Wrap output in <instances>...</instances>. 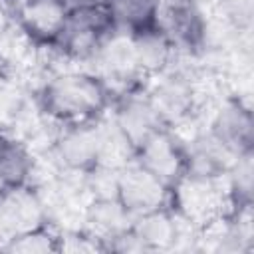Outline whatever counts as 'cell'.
<instances>
[{"label":"cell","mask_w":254,"mask_h":254,"mask_svg":"<svg viewBox=\"0 0 254 254\" xmlns=\"http://www.w3.org/2000/svg\"><path fill=\"white\" fill-rule=\"evenodd\" d=\"M133 234L147 246V250H171L173 244V220L163 210H151L137 216L131 224Z\"/></svg>","instance_id":"9a60e30c"},{"label":"cell","mask_w":254,"mask_h":254,"mask_svg":"<svg viewBox=\"0 0 254 254\" xmlns=\"http://www.w3.org/2000/svg\"><path fill=\"white\" fill-rule=\"evenodd\" d=\"M232 192L228 171L204 177L185 175L177 179V204L179 212L192 220L196 226H204L208 220L222 214V206Z\"/></svg>","instance_id":"6da1fadb"},{"label":"cell","mask_w":254,"mask_h":254,"mask_svg":"<svg viewBox=\"0 0 254 254\" xmlns=\"http://www.w3.org/2000/svg\"><path fill=\"white\" fill-rule=\"evenodd\" d=\"M44 218V206L34 190L4 189L0 192V248L26 232L38 230Z\"/></svg>","instance_id":"3957f363"},{"label":"cell","mask_w":254,"mask_h":254,"mask_svg":"<svg viewBox=\"0 0 254 254\" xmlns=\"http://www.w3.org/2000/svg\"><path fill=\"white\" fill-rule=\"evenodd\" d=\"M133 48L139 69L159 71L169 64V56H171L169 40L159 30H147L133 36Z\"/></svg>","instance_id":"2e32d148"},{"label":"cell","mask_w":254,"mask_h":254,"mask_svg":"<svg viewBox=\"0 0 254 254\" xmlns=\"http://www.w3.org/2000/svg\"><path fill=\"white\" fill-rule=\"evenodd\" d=\"M30 153L18 139L0 137V179L6 185H20L30 169Z\"/></svg>","instance_id":"e0dca14e"},{"label":"cell","mask_w":254,"mask_h":254,"mask_svg":"<svg viewBox=\"0 0 254 254\" xmlns=\"http://www.w3.org/2000/svg\"><path fill=\"white\" fill-rule=\"evenodd\" d=\"M22 18L30 30L40 36H58L65 20V8L60 0H24Z\"/></svg>","instance_id":"5bb4252c"},{"label":"cell","mask_w":254,"mask_h":254,"mask_svg":"<svg viewBox=\"0 0 254 254\" xmlns=\"http://www.w3.org/2000/svg\"><path fill=\"white\" fill-rule=\"evenodd\" d=\"M139 165L153 173L165 187L173 185L181 175V153L175 139L165 131H155L139 147Z\"/></svg>","instance_id":"52a82bcc"},{"label":"cell","mask_w":254,"mask_h":254,"mask_svg":"<svg viewBox=\"0 0 254 254\" xmlns=\"http://www.w3.org/2000/svg\"><path fill=\"white\" fill-rule=\"evenodd\" d=\"M228 175H230L232 192L244 202H250V196H252V153L250 149L240 153V157L236 159Z\"/></svg>","instance_id":"ffe728a7"},{"label":"cell","mask_w":254,"mask_h":254,"mask_svg":"<svg viewBox=\"0 0 254 254\" xmlns=\"http://www.w3.org/2000/svg\"><path fill=\"white\" fill-rule=\"evenodd\" d=\"M54 240L56 238H52L46 232L32 230V232H26V234L10 240L8 244L2 246V250H10V252H52V250L58 248L54 244Z\"/></svg>","instance_id":"44dd1931"},{"label":"cell","mask_w":254,"mask_h":254,"mask_svg":"<svg viewBox=\"0 0 254 254\" xmlns=\"http://www.w3.org/2000/svg\"><path fill=\"white\" fill-rule=\"evenodd\" d=\"M26 95L16 83H0V123H12Z\"/></svg>","instance_id":"603a6c76"},{"label":"cell","mask_w":254,"mask_h":254,"mask_svg":"<svg viewBox=\"0 0 254 254\" xmlns=\"http://www.w3.org/2000/svg\"><path fill=\"white\" fill-rule=\"evenodd\" d=\"M56 149L62 161L73 169L95 165L97 155V129L95 125H81L60 135Z\"/></svg>","instance_id":"4fadbf2b"},{"label":"cell","mask_w":254,"mask_h":254,"mask_svg":"<svg viewBox=\"0 0 254 254\" xmlns=\"http://www.w3.org/2000/svg\"><path fill=\"white\" fill-rule=\"evenodd\" d=\"M6 26H8V20H6V14H4V10L0 6V34L6 30Z\"/></svg>","instance_id":"d4e9b609"},{"label":"cell","mask_w":254,"mask_h":254,"mask_svg":"<svg viewBox=\"0 0 254 254\" xmlns=\"http://www.w3.org/2000/svg\"><path fill=\"white\" fill-rule=\"evenodd\" d=\"M85 187L95 200H119V171L93 165V169L85 173Z\"/></svg>","instance_id":"ac0fdd59"},{"label":"cell","mask_w":254,"mask_h":254,"mask_svg":"<svg viewBox=\"0 0 254 254\" xmlns=\"http://www.w3.org/2000/svg\"><path fill=\"white\" fill-rule=\"evenodd\" d=\"M210 131L218 135L222 141H226L230 147H234L236 151L244 153L250 149V143H252L250 111L244 109L238 101L224 99L216 109Z\"/></svg>","instance_id":"9c48e42d"},{"label":"cell","mask_w":254,"mask_h":254,"mask_svg":"<svg viewBox=\"0 0 254 254\" xmlns=\"http://www.w3.org/2000/svg\"><path fill=\"white\" fill-rule=\"evenodd\" d=\"M135 216L121 204V200H93L87 210L83 230L95 240H113L121 232L129 230Z\"/></svg>","instance_id":"30bf717a"},{"label":"cell","mask_w":254,"mask_h":254,"mask_svg":"<svg viewBox=\"0 0 254 254\" xmlns=\"http://www.w3.org/2000/svg\"><path fill=\"white\" fill-rule=\"evenodd\" d=\"M58 248L65 252H95V250H101L103 246L99 244V240H95L89 234L81 236L79 232H64L62 244Z\"/></svg>","instance_id":"cb8c5ba5"},{"label":"cell","mask_w":254,"mask_h":254,"mask_svg":"<svg viewBox=\"0 0 254 254\" xmlns=\"http://www.w3.org/2000/svg\"><path fill=\"white\" fill-rule=\"evenodd\" d=\"M149 103L157 111V115L165 121H177L183 115L192 111V87L187 75L183 73H167L159 79L149 95Z\"/></svg>","instance_id":"ba28073f"},{"label":"cell","mask_w":254,"mask_h":254,"mask_svg":"<svg viewBox=\"0 0 254 254\" xmlns=\"http://www.w3.org/2000/svg\"><path fill=\"white\" fill-rule=\"evenodd\" d=\"M252 2L254 0H220L218 10L240 30L252 28Z\"/></svg>","instance_id":"7402d4cb"},{"label":"cell","mask_w":254,"mask_h":254,"mask_svg":"<svg viewBox=\"0 0 254 254\" xmlns=\"http://www.w3.org/2000/svg\"><path fill=\"white\" fill-rule=\"evenodd\" d=\"M157 0H109V12L123 24H141L155 12Z\"/></svg>","instance_id":"d6986e66"},{"label":"cell","mask_w":254,"mask_h":254,"mask_svg":"<svg viewBox=\"0 0 254 254\" xmlns=\"http://www.w3.org/2000/svg\"><path fill=\"white\" fill-rule=\"evenodd\" d=\"M97 129V155L95 165L111 167V169H123L133 159V143L129 137L121 131L115 119H105L95 125Z\"/></svg>","instance_id":"7c38bea8"},{"label":"cell","mask_w":254,"mask_h":254,"mask_svg":"<svg viewBox=\"0 0 254 254\" xmlns=\"http://www.w3.org/2000/svg\"><path fill=\"white\" fill-rule=\"evenodd\" d=\"M155 16L159 32H163L173 42L192 48L194 42H200L202 34V12L194 0H157Z\"/></svg>","instance_id":"5b68a950"},{"label":"cell","mask_w":254,"mask_h":254,"mask_svg":"<svg viewBox=\"0 0 254 254\" xmlns=\"http://www.w3.org/2000/svg\"><path fill=\"white\" fill-rule=\"evenodd\" d=\"M91 62L95 64V71L105 79L129 81L139 69L133 36L125 32H109L105 38H101Z\"/></svg>","instance_id":"8992f818"},{"label":"cell","mask_w":254,"mask_h":254,"mask_svg":"<svg viewBox=\"0 0 254 254\" xmlns=\"http://www.w3.org/2000/svg\"><path fill=\"white\" fill-rule=\"evenodd\" d=\"M46 109L58 117L89 115L103 103L99 81L87 73H65L44 85Z\"/></svg>","instance_id":"7a4b0ae2"},{"label":"cell","mask_w":254,"mask_h":254,"mask_svg":"<svg viewBox=\"0 0 254 254\" xmlns=\"http://www.w3.org/2000/svg\"><path fill=\"white\" fill-rule=\"evenodd\" d=\"M115 121L121 127V131L129 137L133 147L139 149L155 131H159V125H161L163 119L157 115V111L153 109L149 99L129 97L119 107V111L115 115Z\"/></svg>","instance_id":"8fae6325"},{"label":"cell","mask_w":254,"mask_h":254,"mask_svg":"<svg viewBox=\"0 0 254 254\" xmlns=\"http://www.w3.org/2000/svg\"><path fill=\"white\" fill-rule=\"evenodd\" d=\"M119 200L137 218L157 210L165 200V185L139 163L119 169Z\"/></svg>","instance_id":"277c9868"}]
</instances>
